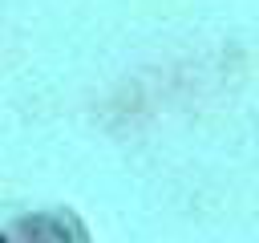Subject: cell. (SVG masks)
<instances>
[{"label":"cell","mask_w":259,"mask_h":243,"mask_svg":"<svg viewBox=\"0 0 259 243\" xmlns=\"http://www.w3.org/2000/svg\"><path fill=\"white\" fill-rule=\"evenodd\" d=\"M0 243H89V235L69 211H28L0 223Z\"/></svg>","instance_id":"1"}]
</instances>
